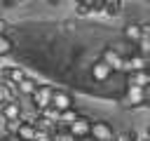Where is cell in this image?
Segmentation results:
<instances>
[{
	"instance_id": "cell-1",
	"label": "cell",
	"mask_w": 150,
	"mask_h": 141,
	"mask_svg": "<svg viewBox=\"0 0 150 141\" xmlns=\"http://www.w3.org/2000/svg\"><path fill=\"white\" fill-rule=\"evenodd\" d=\"M54 87H49V85H40V89L33 94V108L38 110V113H42V110H47L49 106H52V99H54Z\"/></svg>"
},
{
	"instance_id": "cell-2",
	"label": "cell",
	"mask_w": 150,
	"mask_h": 141,
	"mask_svg": "<svg viewBox=\"0 0 150 141\" xmlns=\"http://www.w3.org/2000/svg\"><path fill=\"white\" fill-rule=\"evenodd\" d=\"M122 106L124 108H141V106H145V89L127 85L124 96H122Z\"/></svg>"
},
{
	"instance_id": "cell-3",
	"label": "cell",
	"mask_w": 150,
	"mask_h": 141,
	"mask_svg": "<svg viewBox=\"0 0 150 141\" xmlns=\"http://www.w3.org/2000/svg\"><path fill=\"white\" fill-rule=\"evenodd\" d=\"M91 125H94V120H91L89 115H80V118L70 125V134H73V139L80 141V139H84V136H91Z\"/></svg>"
},
{
	"instance_id": "cell-4",
	"label": "cell",
	"mask_w": 150,
	"mask_h": 141,
	"mask_svg": "<svg viewBox=\"0 0 150 141\" xmlns=\"http://www.w3.org/2000/svg\"><path fill=\"white\" fill-rule=\"evenodd\" d=\"M52 108H56L59 113H66V110L75 108V99H73V94L66 92V89H56V92H54V99H52Z\"/></svg>"
},
{
	"instance_id": "cell-5",
	"label": "cell",
	"mask_w": 150,
	"mask_h": 141,
	"mask_svg": "<svg viewBox=\"0 0 150 141\" xmlns=\"http://www.w3.org/2000/svg\"><path fill=\"white\" fill-rule=\"evenodd\" d=\"M91 136H94L96 141H112V139H115L112 125L105 122V120H94V125H91Z\"/></svg>"
},
{
	"instance_id": "cell-6",
	"label": "cell",
	"mask_w": 150,
	"mask_h": 141,
	"mask_svg": "<svg viewBox=\"0 0 150 141\" xmlns=\"http://www.w3.org/2000/svg\"><path fill=\"white\" fill-rule=\"evenodd\" d=\"M122 38L129 40L131 45H138V42L143 40V24H138V21H129V24L122 28Z\"/></svg>"
},
{
	"instance_id": "cell-7",
	"label": "cell",
	"mask_w": 150,
	"mask_h": 141,
	"mask_svg": "<svg viewBox=\"0 0 150 141\" xmlns=\"http://www.w3.org/2000/svg\"><path fill=\"white\" fill-rule=\"evenodd\" d=\"M101 59H103L108 66H112V70H122L124 56L120 54V49H115V47H103V52H101Z\"/></svg>"
},
{
	"instance_id": "cell-8",
	"label": "cell",
	"mask_w": 150,
	"mask_h": 141,
	"mask_svg": "<svg viewBox=\"0 0 150 141\" xmlns=\"http://www.w3.org/2000/svg\"><path fill=\"white\" fill-rule=\"evenodd\" d=\"M110 75H112V66H108L103 59H98V61L91 63V78H94V82H105Z\"/></svg>"
},
{
	"instance_id": "cell-9",
	"label": "cell",
	"mask_w": 150,
	"mask_h": 141,
	"mask_svg": "<svg viewBox=\"0 0 150 141\" xmlns=\"http://www.w3.org/2000/svg\"><path fill=\"white\" fill-rule=\"evenodd\" d=\"M127 85L138 87V89H148V87H150V68H148V70H138V73L127 75Z\"/></svg>"
},
{
	"instance_id": "cell-10",
	"label": "cell",
	"mask_w": 150,
	"mask_h": 141,
	"mask_svg": "<svg viewBox=\"0 0 150 141\" xmlns=\"http://www.w3.org/2000/svg\"><path fill=\"white\" fill-rule=\"evenodd\" d=\"M2 120H21V101L19 99H12L9 103L2 106Z\"/></svg>"
},
{
	"instance_id": "cell-11",
	"label": "cell",
	"mask_w": 150,
	"mask_h": 141,
	"mask_svg": "<svg viewBox=\"0 0 150 141\" xmlns=\"http://www.w3.org/2000/svg\"><path fill=\"white\" fill-rule=\"evenodd\" d=\"M35 134H38V127L30 120H23V125L16 134V141H35Z\"/></svg>"
},
{
	"instance_id": "cell-12",
	"label": "cell",
	"mask_w": 150,
	"mask_h": 141,
	"mask_svg": "<svg viewBox=\"0 0 150 141\" xmlns=\"http://www.w3.org/2000/svg\"><path fill=\"white\" fill-rule=\"evenodd\" d=\"M122 7H124L122 0H105V2H103V14H105L108 19H115V16L122 14Z\"/></svg>"
},
{
	"instance_id": "cell-13",
	"label": "cell",
	"mask_w": 150,
	"mask_h": 141,
	"mask_svg": "<svg viewBox=\"0 0 150 141\" xmlns=\"http://www.w3.org/2000/svg\"><path fill=\"white\" fill-rule=\"evenodd\" d=\"M38 89H40V82L33 80V78H26L23 82H19V96H30L33 99V94Z\"/></svg>"
},
{
	"instance_id": "cell-14",
	"label": "cell",
	"mask_w": 150,
	"mask_h": 141,
	"mask_svg": "<svg viewBox=\"0 0 150 141\" xmlns=\"http://www.w3.org/2000/svg\"><path fill=\"white\" fill-rule=\"evenodd\" d=\"M75 14L77 16H91L94 14V0H77L75 2Z\"/></svg>"
},
{
	"instance_id": "cell-15",
	"label": "cell",
	"mask_w": 150,
	"mask_h": 141,
	"mask_svg": "<svg viewBox=\"0 0 150 141\" xmlns=\"http://www.w3.org/2000/svg\"><path fill=\"white\" fill-rule=\"evenodd\" d=\"M77 118H80V113H77L75 108H70V110L61 113V118H59V125H61V127H70V125H73Z\"/></svg>"
},
{
	"instance_id": "cell-16",
	"label": "cell",
	"mask_w": 150,
	"mask_h": 141,
	"mask_svg": "<svg viewBox=\"0 0 150 141\" xmlns=\"http://www.w3.org/2000/svg\"><path fill=\"white\" fill-rule=\"evenodd\" d=\"M21 125H23V120H5V134L16 139V134H19V129H21Z\"/></svg>"
},
{
	"instance_id": "cell-17",
	"label": "cell",
	"mask_w": 150,
	"mask_h": 141,
	"mask_svg": "<svg viewBox=\"0 0 150 141\" xmlns=\"http://www.w3.org/2000/svg\"><path fill=\"white\" fill-rule=\"evenodd\" d=\"M54 141H75L73 139V134H70V127H56L54 129Z\"/></svg>"
},
{
	"instance_id": "cell-18",
	"label": "cell",
	"mask_w": 150,
	"mask_h": 141,
	"mask_svg": "<svg viewBox=\"0 0 150 141\" xmlns=\"http://www.w3.org/2000/svg\"><path fill=\"white\" fill-rule=\"evenodd\" d=\"M12 49H14V45H12L9 35H0V59L7 56V54H12Z\"/></svg>"
},
{
	"instance_id": "cell-19",
	"label": "cell",
	"mask_w": 150,
	"mask_h": 141,
	"mask_svg": "<svg viewBox=\"0 0 150 141\" xmlns=\"http://www.w3.org/2000/svg\"><path fill=\"white\" fill-rule=\"evenodd\" d=\"M115 141H141V139H138V132H136V129H127V132L117 134Z\"/></svg>"
},
{
	"instance_id": "cell-20",
	"label": "cell",
	"mask_w": 150,
	"mask_h": 141,
	"mask_svg": "<svg viewBox=\"0 0 150 141\" xmlns=\"http://www.w3.org/2000/svg\"><path fill=\"white\" fill-rule=\"evenodd\" d=\"M145 106H150V87L145 89Z\"/></svg>"
},
{
	"instance_id": "cell-21",
	"label": "cell",
	"mask_w": 150,
	"mask_h": 141,
	"mask_svg": "<svg viewBox=\"0 0 150 141\" xmlns=\"http://www.w3.org/2000/svg\"><path fill=\"white\" fill-rule=\"evenodd\" d=\"M145 139H148V141H150V125H148V127H145Z\"/></svg>"
},
{
	"instance_id": "cell-22",
	"label": "cell",
	"mask_w": 150,
	"mask_h": 141,
	"mask_svg": "<svg viewBox=\"0 0 150 141\" xmlns=\"http://www.w3.org/2000/svg\"><path fill=\"white\" fill-rule=\"evenodd\" d=\"M80 141H96L94 136H84V139H80Z\"/></svg>"
},
{
	"instance_id": "cell-23",
	"label": "cell",
	"mask_w": 150,
	"mask_h": 141,
	"mask_svg": "<svg viewBox=\"0 0 150 141\" xmlns=\"http://www.w3.org/2000/svg\"><path fill=\"white\" fill-rule=\"evenodd\" d=\"M2 141H16V139H14V136H5Z\"/></svg>"
},
{
	"instance_id": "cell-24",
	"label": "cell",
	"mask_w": 150,
	"mask_h": 141,
	"mask_svg": "<svg viewBox=\"0 0 150 141\" xmlns=\"http://www.w3.org/2000/svg\"><path fill=\"white\" fill-rule=\"evenodd\" d=\"M141 141H148V139H141Z\"/></svg>"
}]
</instances>
